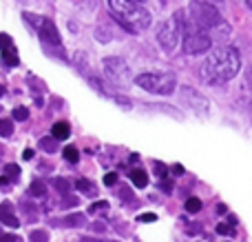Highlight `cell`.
Returning <instances> with one entry per match:
<instances>
[{
  "instance_id": "cell-1",
  "label": "cell",
  "mask_w": 252,
  "mask_h": 242,
  "mask_svg": "<svg viewBox=\"0 0 252 242\" xmlns=\"http://www.w3.org/2000/svg\"><path fill=\"white\" fill-rule=\"evenodd\" d=\"M241 69V56L235 47H217L201 65V78L208 84H223L232 80Z\"/></svg>"
},
{
  "instance_id": "cell-2",
  "label": "cell",
  "mask_w": 252,
  "mask_h": 242,
  "mask_svg": "<svg viewBox=\"0 0 252 242\" xmlns=\"http://www.w3.org/2000/svg\"><path fill=\"white\" fill-rule=\"evenodd\" d=\"M109 11L120 25L130 34H139V31L151 27V11L142 7L139 0H109Z\"/></svg>"
},
{
  "instance_id": "cell-3",
  "label": "cell",
  "mask_w": 252,
  "mask_h": 242,
  "mask_svg": "<svg viewBox=\"0 0 252 242\" xmlns=\"http://www.w3.org/2000/svg\"><path fill=\"white\" fill-rule=\"evenodd\" d=\"M190 18L201 27L206 29L208 34H215L219 38H226L230 36V25L221 18V13L217 11V7L210 2H204V0H192L190 2Z\"/></svg>"
},
{
  "instance_id": "cell-4",
  "label": "cell",
  "mask_w": 252,
  "mask_h": 242,
  "mask_svg": "<svg viewBox=\"0 0 252 242\" xmlns=\"http://www.w3.org/2000/svg\"><path fill=\"white\" fill-rule=\"evenodd\" d=\"M213 47V38L206 29H201L190 16H184L182 11V49L188 56H199Z\"/></svg>"
},
{
  "instance_id": "cell-5",
  "label": "cell",
  "mask_w": 252,
  "mask_h": 242,
  "mask_svg": "<svg viewBox=\"0 0 252 242\" xmlns=\"http://www.w3.org/2000/svg\"><path fill=\"white\" fill-rule=\"evenodd\" d=\"M135 84L148 93H157V96H170L177 87V78L170 71H148V74H139L135 78Z\"/></svg>"
},
{
  "instance_id": "cell-6",
  "label": "cell",
  "mask_w": 252,
  "mask_h": 242,
  "mask_svg": "<svg viewBox=\"0 0 252 242\" xmlns=\"http://www.w3.org/2000/svg\"><path fill=\"white\" fill-rule=\"evenodd\" d=\"M179 36H182V11H177L168 20H164L159 25V29H157V40H159L161 49L166 53L175 51V47L179 42Z\"/></svg>"
},
{
  "instance_id": "cell-7",
  "label": "cell",
  "mask_w": 252,
  "mask_h": 242,
  "mask_svg": "<svg viewBox=\"0 0 252 242\" xmlns=\"http://www.w3.org/2000/svg\"><path fill=\"white\" fill-rule=\"evenodd\" d=\"M104 71L115 84H124L130 80V69L122 58H104Z\"/></svg>"
},
{
  "instance_id": "cell-8",
  "label": "cell",
  "mask_w": 252,
  "mask_h": 242,
  "mask_svg": "<svg viewBox=\"0 0 252 242\" xmlns=\"http://www.w3.org/2000/svg\"><path fill=\"white\" fill-rule=\"evenodd\" d=\"M38 34H40V40H42V44L47 49H62V38H60V34H58L56 25H53L51 20L42 18V22L38 25Z\"/></svg>"
},
{
  "instance_id": "cell-9",
  "label": "cell",
  "mask_w": 252,
  "mask_h": 242,
  "mask_svg": "<svg viewBox=\"0 0 252 242\" xmlns=\"http://www.w3.org/2000/svg\"><path fill=\"white\" fill-rule=\"evenodd\" d=\"M0 222H2V225H9V227H20L18 218L13 216V204L11 202L0 204Z\"/></svg>"
},
{
  "instance_id": "cell-10",
  "label": "cell",
  "mask_w": 252,
  "mask_h": 242,
  "mask_svg": "<svg viewBox=\"0 0 252 242\" xmlns=\"http://www.w3.org/2000/svg\"><path fill=\"white\" fill-rule=\"evenodd\" d=\"M75 189L82 196H89V198H93V196L97 194V187L93 185L91 180H87V178H78V180H75Z\"/></svg>"
},
{
  "instance_id": "cell-11",
  "label": "cell",
  "mask_w": 252,
  "mask_h": 242,
  "mask_svg": "<svg viewBox=\"0 0 252 242\" xmlns=\"http://www.w3.org/2000/svg\"><path fill=\"white\" fill-rule=\"evenodd\" d=\"M51 136L56 138V140H66V138L71 136V124L69 122H56L51 127Z\"/></svg>"
},
{
  "instance_id": "cell-12",
  "label": "cell",
  "mask_w": 252,
  "mask_h": 242,
  "mask_svg": "<svg viewBox=\"0 0 252 242\" xmlns=\"http://www.w3.org/2000/svg\"><path fill=\"white\" fill-rule=\"evenodd\" d=\"M0 51H2L4 65H7V67H18V51H16V47H13V44H9V47L0 49Z\"/></svg>"
},
{
  "instance_id": "cell-13",
  "label": "cell",
  "mask_w": 252,
  "mask_h": 242,
  "mask_svg": "<svg viewBox=\"0 0 252 242\" xmlns=\"http://www.w3.org/2000/svg\"><path fill=\"white\" fill-rule=\"evenodd\" d=\"M128 176H130V180H133V185L137 187V189H144V187L148 185V176H146V171H142V169H133Z\"/></svg>"
},
{
  "instance_id": "cell-14",
  "label": "cell",
  "mask_w": 252,
  "mask_h": 242,
  "mask_svg": "<svg viewBox=\"0 0 252 242\" xmlns=\"http://www.w3.org/2000/svg\"><path fill=\"white\" fill-rule=\"evenodd\" d=\"M40 147H42L44 151H49V154H56V151H58V140L53 136H47V138H42V140H40Z\"/></svg>"
},
{
  "instance_id": "cell-15",
  "label": "cell",
  "mask_w": 252,
  "mask_h": 242,
  "mask_svg": "<svg viewBox=\"0 0 252 242\" xmlns=\"http://www.w3.org/2000/svg\"><path fill=\"white\" fill-rule=\"evenodd\" d=\"M29 194H31V196H35V198H42V196L47 194V187H44V182L33 180V182H31V189H29Z\"/></svg>"
},
{
  "instance_id": "cell-16",
  "label": "cell",
  "mask_w": 252,
  "mask_h": 242,
  "mask_svg": "<svg viewBox=\"0 0 252 242\" xmlns=\"http://www.w3.org/2000/svg\"><path fill=\"white\" fill-rule=\"evenodd\" d=\"M13 133V122L9 118H0V136L9 138Z\"/></svg>"
},
{
  "instance_id": "cell-17",
  "label": "cell",
  "mask_w": 252,
  "mask_h": 242,
  "mask_svg": "<svg viewBox=\"0 0 252 242\" xmlns=\"http://www.w3.org/2000/svg\"><path fill=\"white\" fill-rule=\"evenodd\" d=\"M62 156H64V160H66V162H71V164H75L80 160V154H78V149H75V147H66V149L62 151Z\"/></svg>"
},
{
  "instance_id": "cell-18",
  "label": "cell",
  "mask_w": 252,
  "mask_h": 242,
  "mask_svg": "<svg viewBox=\"0 0 252 242\" xmlns=\"http://www.w3.org/2000/svg\"><path fill=\"white\" fill-rule=\"evenodd\" d=\"M64 225H69V227H82L84 225V216H82V213H71V216L64 218Z\"/></svg>"
},
{
  "instance_id": "cell-19",
  "label": "cell",
  "mask_w": 252,
  "mask_h": 242,
  "mask_svg": "<svg viewBox=\"0 0 252 242\" xmlns=\"http://www.w3.org/2000/svg\"><path fill=\"white\" fill-rule=\"evenodd\" d=\"M201 209V200L199 198H188L186 200V211L188 213H197Z\"/></svg>"
},
{
  "instance_id": "cell-20",
  "label": "cell",
  "mask_w": 252,
  "mask_h": 242,
  "mask_svg": "<svg viewBox=\"0 0 252 242\" xmlns=\"http://www.w3.org/2000/svg\"><path fill=\"white\" fill-rule=\"evenodd\" d=\"M109 209V202H104V200H100V202H93L91 207H89V213H102Z\"/></svg>"
},
{
  "instance_id": "cell-21",
  "label": "cell",
  "mask_w": 252,
  "mask_h": 242,
  "mask_svg": "<svg viewBox=\"0 0 252 242\" xmlns=\"http://www.w3.org/2000/svg\"><path fill=\"white\" fill-rule=\"evenodd\" d=\"M53 187H58L60 194H66V191H69V182H66L64 178H53Z\"/></svg>"
},
{
  "instance_id": "cell-22",
  "label": "cell",
  "mask_w": 252,
  "mask_h": 242,
  "mask_svg": "<svg viewBox=\"0 0 252 242\" xmlns=\"http://www.w3.org/2000/svg\"><path fill=\"white\" fill-rule=\"evenodd\" d=\"M13 118L20 120V122H22V120L29 118V111H27L25 107H16V109H13Z\"/></svg>"
},
{
  "instance_id": "cell-23",
  "label": "cell",
  "mask_w": 252,
  "mask_h": 242,
  "mask_svg": "<svg viewBox=\"0 0 252 242\" xmlns=\"http://www.w3.org/2000/svg\"><path fill=\"white\" fill-rule=\"evenodd\" d=\"M4 171H7V178L16 180L18 173H20V169H18V164H7V167H4Z\"/></svg>"
},
{
  "instance_id": "cell-24",
  "label": "cell",
  "mask_w": 252,
  "mask_h": 242,
  "mask_svg": "<svg viewBox=\"0 0 252 242\" xmlns=\"http://www.w3.org/2000/svg\"><path fill=\"white\" fill-rule=\"evenodd\" d=\"M217 234H219V236H235V229H232V227H228V225H223V222H221V225L217 227Z\"/></svg>"
},
{
  "instance_id": "cell-25",
  "label": "cell",
  "mask_w": 252,
  "mask_h": 242,
  "mask_svg": "<svg viewBox=\"0 0 252 242\" xmlns=\"http://www.w3.org/2000/svg\"><path fill=\"white\" fill-rule=\"evenodd\" d=\"M137 220L139 222H155L157 216H155V213H142V216H137Z\"/></svg>"
},
{
  "instance_id": "cell-26",
  "label": "cell",
  "mask_w": 252,
  "mask_h": 242,
  "mask_svg": "<svg viewBox=\"0 0 252 242\" xmlns=\"http://www.w3.org/2000/svg\"><path fill=\"white\" fill-rule=\"evenodd\" d=\"M115 182H118V176H115V173H106V176H104V185L113 187Z\"/></svg>"
},
{
  "instance_id": "cell-27",
  "label": "cell",
  "mask_w": 252,
  "mask_h": 242,
  "mask_svg": "<svg viewBox=\"0 0 252 242\" xmlns=\"http://www.w3.org/2000/svg\"><path fill=\"white\" fill-rule=\"evenodd\" d=\"M159 187H161V191H164V194H170V191H173V182H170V180L159 182Z\"/></svg>"
},
{
  "instance_id": "cell-28",
  "label": "cell",
  "mask_w": 252,
  "mask_h": 242,
  "mask_svg": "<svg viewBox=\"0 0 252 242\" xmlns=\"http://www.w3.org/2000/svg\"><path fill=\"white\" fill-rule=\"evenodd\" d=\"M31 240H47V234H44V231H33Z\"/></svg>"
},
{
  "instance_id": "cell-29",
  "label": "cell",
  "mask_w": 252,
  "mask_h": 242,
  "mask_svg": "<svg viewBox=\"0 0 252 242\" xmlns=\"http://www.w3.org/2000/svg\"><path fill=\"white\" fill-rule=\"evenodd\" d=\"M22 158H25V160H31V158H33V151H31V149H25V151H22Z\"/></svg>"
},
{
  "instance_id": "cell-30",
  "label": "cell",
  "mask_w": 252,
  "mask_h": 242,
  "mask_svg": "<svg viewBox=\"0 0 252 242\" xmlns=\"http://www.w3.org/2000/svg\"><path fill=\"white\" fill-rule=\"evenodd\" d=\"M173 171H175V176H182V173H184L182 164H175V167H173Z\"/></svg>"
},
{
  "instance_id": "cell-31",
  "label": "cell",
  "mask_w": 252,
  "mask_h": 242,
  "mask_svg": "<svg viewBox=\"0 0 252 242\" xmlns=\"http://www.w3.org/2000/svg\"><path fill=\"white\" fill-rule=\"evenodd\" d=\"M204 2H210V4H219L221 0H204Z\"/></svg>"
},
{
  "instance_id": "cell-32",
  "label": "cell",
  "mask_w": 252,
  "mask_h": 242,
  "mask_svg": "<svg viewBox=\"0 0 252 242\" xmlns=\"http://www.w3.org/2000/svg\"><path fill=\"white\" fill-rule=\"evenodd\" d=\"M246 2H248V7H250V9H252V0H246Z\"/></svg>"
},
{
  "instance_id": "cell-33",
  "label": "cell",
  "mask_w": 252,
  "mask_h": 242,
  "mask_svg": "<svg viewBox=\"0 0 252 242\" xmlns=\"http://www.w3.org/2000/svg\"><path fill=\"white\" fill-rule=\"evenodd\" d=\"M139 2H146V0H139Z\"/></svg>"
}]
</instances>
